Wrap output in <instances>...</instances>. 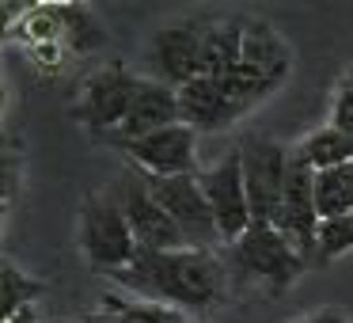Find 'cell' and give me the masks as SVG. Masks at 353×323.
<instances>
[{
    "label": "cell",
    "instance_id": "30bf717a",
    "mask_svg": "<svg viewBox=\"0 0 353 323\" xmlns=\"http://www.w3.org/2000/svg\"><path fill=\"white\" fill-rule=\"evenodd\" d=\"M118 148L125 153L130 168H137L141 175L171 179V175H194L198 171V133L183 122L137 141H118Z\"/></svg>",
    "mask_w": 353,
    "mask_h": 323
},
{
    "label": "cell",
    "instance_id": "7c38bea8",
    "mask_svg": "<svg viewBox=\"0 0 353 323\" xmlns=\"http://www.w3.org/2000/svg\"><path fill=\"white\" fill-rule=\"evenodd\" d=\"M183 115H179V92L152 77H137V92H133L130 115H125L122 130L110 133L107 145H118V141H137L148 137L156 130H168V126H179Z\"/></svg>",
    "mask_w": 353,
    "mask_h": 323
},
{
    "label": "cell",
    "instance_id": "4fadbf2b",
    "mask_svg": "<svg viewBox=\"0 0 353 323\" xmlns=\"http://www.w3.org/2000/svg\"><path fill=\"white\" fill-rule=\"evenodd\" d=\"M179 115H183V126H190L194 133H213L243 118L232 107L224 84L213 77H198L186 88H179Z\"/></svg>",
    "mask_w": 353,
    "mask_h": 323
},
{
    "label": "cell",
    "instance_id": "5bb4252c",
    "mask_svg": "<svg viewBox=\"0 0 353 323\" xmlns=\"http://www.w3.org/2000/svg\"><path fill=\"white\" fill-rule=\"evenodd\" d=\"M243 16L213 19L205 23V46H201V77L224 80L243 61Z\"/></svg>",
    "mask_w": 353,
    "mask_h": 323
},
{
    "label": "cell",
    "instance_id": "3957f363",
    "mask_svg": "<svg viewBox=\"0 0 353 323\" xmlns=\"http://www.w3.org/2000/svg\"><path fill=\"white\" fill-rule=\"evenodd\" d=\"M77 244L84 251V259L92 262V270L114 277L137 259V239L133 228L125 221V209L118 202L114 186L110 190H92L80 202V217H77Z\"/></svg>",
    "mask_w": 353,
    "mask_h": 323
},
{
    "label": "cell",
    "instance_id": "e0dca14e",
    "mask_svg": "<svg viewBox=\"0 0 353 323\" xmlns=\"http://www.w3.org/2000/svg\"><path fill=\"white\" fill-rule=\"evenodd\" d=\"M57 19H61V39L72 54H95L107 46V27L99 23L92 8L84 4H54Z\"/></svg>",
    "mask_w": 353,
    "mask_h": 323
},
{
    "label": "cell",
    "instance_id": "484cf974",
    "mask_svg": "<svg viewBox=\"0 0 353 323\" xmlns=\"http://www.w3.org/2000/svg\"><path fill=\"white\" fill-rule=\"evenodd\" d=\"M342 84H345V88H353V65H350V69H345V77H342Z\"/></svg>",
    "mask_w": 353,
    "mask_h": 323
},
{
    "label": "cell",
    "instance_id": "8fae6325",
    "mask_svg": "<svg viewBox=\"0 0 353 323\" xmlns=\"http://www.w3.org/2000/svg\"><path fill=\"white\" fill-rule=\"evenodd\" d=\"M277 228L300 247L307 262H315V232H319V209H315V171L300 160H289V183L277 213Z\"/></svg>",
    "mask_w": 353,
    "mask_h": 323
},
{
    "label": "cell",
    "instance_id": "ffe728a7",
    "mask_svg": "<svg viewBox=\"0 0 353 323\" xmlns=\"http://www.w3.org/2000/svg\"><path fill=\"white\" fill-rule=\"evenodd\" d=\"M103 308L114 312L122 323H186V312L168 304H152V300H122L114 293L103 297Z\"/></svg>",
    "mask_w": 353,
    "mask_h": 323
},
{
    "label": "cell",
    "instance_id": "277c9868",
    "mask_svg": "<svg viewBox=\"0 0 353 323\" xmlns=\"http://www.w3.org/2000/svg\"><path fill=\"white\" fill-rule=\"evenodd\" d=\"M133 92H137V77L125 69V61H110V65H103V69H95L92 77L80 84L69 115H72V122H80L88 133L107 141L110 133L122 130L125 115H130V103H133Z\"/></svg>",
    "mask_w": 353,
    "mask_h": 323
},
{
    "label": "cell",
    "instance_id": "7402d4cb",
    "mask_svg": "<svg viewBox=\"0 0 353 323\" xmlns=\"http://www.w3.org/2000/svg\"><path fill=\"white\" fill-rule=\"evenodd\" d=\"M330 126H334V130H342V133H350V137H353V88L338 84L334 103H330Z\"/></svg>",
    "mask_w": 353,
    "mask_h": 323
},
{
    "label": "cell",
    "instance_id": "9c48e42d",
    "mask_svg": "<svg viewBox=\"0 0 353 323\" xmlns=\"http://www.w3.org/2000/svg\"><path fill=\"white\" fill-rule=\"evenodd\" d=\"M145 179H148V186H152L156 202L168 209V217L186 236V244L190 247H213L216 251L221 232H216L213 209H209V202H205L198 171H194V175H171V179H160V175H145Z\"/></svg>",
    "mask_w": 353,
    "mask_h": 323
},
{
    "label": "cell",
    "instance_id": "cb8c5ba5",
    "mask_svg": "<svg viewBox=\"0 0 353 323\" xmlns=\"http://www.w3.org/2000/svg\"><path fill=\"white\" fill-rule=\"evenodd\" d=\"M84 323H122V320H118L114 312H107V308H99V312H88Z\"/></svg>",
    "mask_w": 353,
    "mask_h": 323
},
{
    "label": "cell",
    "instance_id": "d6986e66",
    "mask_svg": "<svg viewBox=\"0 0 353 323\" xmlns=\"http://www.w3.org/2000/svg\"><path fill=\"white\" fill-rule=\"evenodd\" d=\"M46 289L50 285L42 282V277L23 274L12 259H4V266H0V312H4V320L34 308V300H39Z\"/></svg>",
    "mask_w": 353,
    "mask_h": 323
},
{
    "label": "cell",
    "instance_id": "52a82bcc",
    "mask_svg": "<svg viewBox=\"0 0 353 323\" xmlns=\"http://www.w3.org/2000/svg\"><path fill=\"white\" fill-rule=\"evenodd\" d=\"M201 46H205V23L201 19H175L160 27L145 46L148 77L168 88H186L201 77Z\"/></svg>",
    "mask_w": 353,
    "mask_h": 323
},
{
    "label": "cell",
    "instance_id": "7a4b0ae2",
    "mask_svg": "<svg viewBox=\"0 0 353 323\" xmlns=\"http://www.w3.org/2000/svg\"><path fill=\"white\" fill-rule=\"evenodd\" d=\"M224 266H228L232 282H259L270 293H285L312 262L300 255V247L277 224L254 221L236 244H228Z\"/></svg>",
    "mask_w": 353,
    "mask_h": 323
},
{
    "label": "cell",
    "instance_id": "ac0fdd59",
    "mask_svg": "<svg viewBox=\"0 0 353 323\" xmlns=\"http://www.w3.org/2000/svg\"><path fill=\"white\" fill-rule=\"evenodd\" d=\"M315 209L319 221L353 213V160L330 171H315Z\"/></svg>",
    "mask_w": 353,
    "mask_h": 323
},
{
    "label": "cell",
    "instance_id": "d4e9b609",
    "mask_svg": "<svg viewBox=\"0 0 353 323\" xmlns=\"http://www.w3.org/2000/svg\"><path fill=\"white\" fill-rule=\"evenodd\" d=\"M4 323H39V315H34V308H27V312L12 315V320H4Z\"/></svg>",
    "mask_w": 353,
    "mask_h": 323
},
{
    "label": "cell",
    "instance_id": "44dd1931",
    "mask_svg": "<svg viewBox=\"0 0 353 323\" xmlns=\"http://www.w3.org/2000/svg\"><path fill=\"white\" fill-rule=\"evenodd\" d=\"M353 251V213L334 217V221H319L315 232V262H330Z\"/></svg>",
    "mask_w": 353,
    "mask_h": 323
},
{
    "label": "cell",
    "instance_id": "9a60e30c",
    "mask_svg": "<svg viewBox=\"0 0 353 323\" xmlns=\"http://www.w3.org/2000/svg\"><path fill=\"white\" fill-rule=\"evenodd\" d=\"M292 160H300L304 168L312 171H330V168H342V164L353 160V137L334 126H319L312 130L300 145H292Z\"/></svg>",
    "mask_w": 353,
    "mask_h": 323
},
{
    "label": "cell",
    "instance_id": "6da1fadb",
    "mask_svg": "<svg viewBox=\"0 0 353 323\" xmlns=\"http://www.w3.org/2000/svg\"><path fill=\"white\" fill-rule=\"evenodd\" d=\"M133 297L168 304L179 312H209L228 297V266L213 247H183V251H145L114 274Z\"/></svg>",
    "mask_w": 353,
    "mask_h": 323
},
{
    "label": "cell",
    "instance_id": "ba28073f",
    "mask_svg": "<svg viewBox=\"0 0 353 323\" xmlns=\"http://www.w3.org/2000/svg\"><path fill=\"white\" fill-rule=\"evenodd\" d=\"M198 179H201V190H205L209 209H213L221 244H236V239L254 224L251 198H247V183H243V156H239V148L224 153L213 168L198 171Z\"/></svg>",
    "mask_w": 353,
    "mask_h": 323
},
{
    "label": "cell",
    "instance_id": "603a6c76",
    "mask_svg": "<svg viewBox=\"0 0 353 323\" xmlns=\"http://www.w3.org/2000/svg\"><path fill=\"white\" fill-rule=\"evenodd\" d=\"M292 323H350L342 312H334V308H323V312H312V315H300V320Z\"/></svg>",
    "mask_w": 353,
    "mask_h": 323
},
{
    "label": "cell",
    "instance_id": "2e32d148",
    "mask_svg": "<svg viewBox=\"0 0 353 323\" xmlns=\"http://www.w3.org/2000/svg\"><path fill=\"white\" fill-rule=\"evenodd\" d=\"M243 61L289 77V46L266 19H247L243 23Z\"/></svg>",
    "mask_w": 353,
    "mask_h": 323
},
{
    "label": "cell",
    "instance_id": "5b68a950",
    "mask_svg": "<svg viewBox=\"0 0 353 323\" xmlns=\"http://www.w3.org/2000/svg\"><path fill=\"white\" fill-rule=\"evenodd\" d=\"M243 156V183L251 198V217L262 224H277L285 202V183H289V160L292 148L277 145L270 137H247L239 145Z\"/></svg>",
    "mask_w": 353,
    "mask_h": 323
},
{
    "label": "cell",
    "instance_id": "8992f818",
    "mask_svg": "<svg viewBox=\"0 0 353 323\" xmlns=\"http://www.w3.org/2000/svg\"><path fill=\"white\" fill-rule=\"evenodd\" d=\"M114 194L125 209V221L133 228L137 247H145V251H183V247H190L186 236L179 232V224L168 217V209L156 202L148 179L137 168H125L114 179Z\"/></svg>",
    "mask_w": 353,
    "mask_h": 323
}]
</instances>
